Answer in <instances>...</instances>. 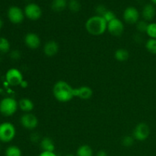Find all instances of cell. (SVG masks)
<instances>
[{"instance_id":"obj_1","label":"cell","mask_w":156,"mask_h":156,"mask_svg":"<svg viewBox=\"0 0 156 156\" xmlns=\"http://www.w3.org/2000/svg\"><path fill=\"white\" fill-rule=\"evenodd\" d=\"M53 94L58 101L66 103L75 97V88L65 81H58L53 85Z\"/></svg>"},{"instance_id":"obj_2","label":"cell","mask_w":156,"mask_h":156,"mask_svg":"<svg viewBox=\"0 0 156 156\" xmlns=\"http://www.w3.org/2000/svg\"><path fill=\"white\" fill-rule=\"evenodd\" d=\"M86 30L93 36H100L108 29V22L102 16L94 15L88 18L85 23Z\"/></svg>"},{"instance_id":"obj_3","label":"cell","mask_w":156,"mask_h":156,"mask_svg":"<svg viewBox=\"0 0 156 156\" xmlns=\"http://www.w3.org/2000/svg\"><path fill=\"white\" fill-rule=\"evenodd\" d=\"M18 108V103L12 98H5L0 101V113L5 117L13 115Z\"/></svg>"},{"instance_id":"obj_4","label":"cell","mask_w":156,"mask_h":156,"mask_svg":"<svg viewBox=\"0 0 156 156\" xmlns=\"http://www.w3.org/2000/svg\"><path fill=\"white\" fill-rule=\"evenodd\" d=\"M16 134V129L12 123L5 122L0 124V141L9 143L14 140Z\"/></svg>"},{"instance_id":"obj_5","label":"cell","mask_w":156,"mask_h":156,"mask_svg":"<svg viewBox=\"0 0 156 156\" xmlns=\"http://www.w3.org/2000/svg\"><path fill=\"white\" fill-rule=\"evenodd\" d=\"M6 82L12 86L21 85V82L24 81V77L20 70L18 69L12 68L7 71L5 74Z\"/></svg>"},{"instance_id":"obj_6","label":"cell","mask_w":156,"mask_h":156,"mask_svg":"<svg viewBox=\"0 0 156 156\" xmlns=\"http://www.w3.org/2000/svg\"><path fill=\"white\" fill-rule=\"evenodd\" d=\"M24 15L31 21H37L42 16V9L36 3H28L24 7Z\"/></svg>"},{"instance_id":"obj_7","label":"cell","mask_w":156,"mask_h":156,"mask_svg":"<svg viewBox=\"0 0 156 156\" xmlns=\"http://www.w3.org/2000/svg\"><path fill=\"white\" fill-rule=\"evenodd\" d=\"M24 16V11L18 6H11L8 10V18L13 24H21Z\"/></svg>"},{"instance_id":"obj_8","label":"cell","mask_w":156,"mask_h":156,"mask_svg":"<svg viewBox=\"0 0 156 156\" xmlns=\"http://www.w3.org/2000/svg\"><path fill=\"white\" fill-rule=\"evenodd\" d=\"M150 134L149 126L145 123H140L136 125L133 130V137L138 141H145Z\"/></svg>"},{"instance_id":"obj_9","label":"cell","mask_w":156,"mask_h":156,"mask_svg":"<svg viewBox=\"0 0 156 156\" xmlns=\"http://www.w3.org/2000/svg\"><path fill=\"white\" fill-rule=\"evenodd\" d=\"M20 122L22 126L25 129L32 130L34 129L38 125V119L31 113H25L21 116Z\"/></svg>"},{"instance_id":"obj_10","label":"cell","mask_w":156,"mask_h":156,"mask_svg":"<svg viewBox=\"0 0 156 156\" xmlns=\"http://www.w3.org/2000/svg\"><path fill=\"white\" fill-rule=\"evenodd\" d=\"M140 12L136 8L133 6H129L127 7L123 12V19L125 22L129 24H136L140 21Z\"/></svg>"},{"instance_id":"obj_11","label":"cell","mask_w":156,"mask_h":156,"mask_svg":"<svg viewBox=\"0 0 156 156\" xmlns=\"http://www.w3.org/2000/svg\"><path fill=\"white\" fill-rule=\"evenodd\" d=\"M107 30H108V32L113 36H121L122 34L123 33V30H124V24L122 22L121 20L116 18L115 19L112 20L108 23Z\"/></svg>"},{"instance_id":"obj_12","label":"cell","mask_w":156,"mask_h":156,"mask_svg":"<svg viewBox=\"0 0 156 156\" xmlns=\"http://www.w3.org/2000/svg\"><path fill=\"white\" fill-rule=\"evenodd\" d=\"M24 43L28 48L31 49V50H35L41 46V38L37 34L28 33L26 34L25 37H24Z\"/></svg>"},{"instance_id":"obj_13","label":"cell","mask_w":156,"mask_h":156,"mask_svg":"<svg viewBox=\"0 0 156 156\" xmlns=\"http://www.w3.org/2000/svg\"><path fill=\"white\" fill-rule=\"evenodd\" d=\"M59 50V46L55 41H49L44 44V53L48 57L56 56Z\"/></svg>"},{"instance_id":"obj_14","label":"cell","mask_w":156,"mask_h":156,"mask_svg":"<svg viewBox=\"0 0 156 156\" xmlns=\"http://www.w3.org/2000/svg\"><path fill=\"white\" fill-rule=\"evenodd\" d=\"M93 91L88 86H81L75 88V97H79L82 100H88L92 97Z\"/></svg>"},{"instance_id":"obj_15","label":"cell","mask_w":156,"mask_h":156,"mask_svg":"<svg viewBox=\"0 0 156 156\" xmlns=\"http://www.w3.org/2000/svg\"><path fill=\"white\" fill-rule=\"evenodd\" d=\"M155 15L156 10L154 5L146 4L143 7V11H142V16L146 21H150L153 20Z\"/></svg>"},{"instance_id":"obj_16","label":"cell","mask_w":156,"mask_h":156,"mask_svg":"<svg viewBox=\"0 0 156 156\" xmlns=\"http://www.w3.org/2000/svg\"><path fill=\"white\" fill-rule=\"evenodd\" d=\"M18 107L22 111L25 113H30L34 108L33 101L29 98H22L18 102Z\"/></svg>"},{"instance_id":"obj_17","label":"cell","mask_w":156,"mask_h":156,"mask_svg":"<svg viewBox=\"0 0 156 156\" xmlns=\"http://www.w3.org/2000/svg\"><path fill=\"white\" fill-rule=\"evenodd\" d=\"M41 148L44 152H54V143L49 137H44L41 140Z\"/></svg>"},{"instance_id":"obj_18","label":"cell","mask_w":156,"mask_h":156,"mask_svg":"<svg viewBox=\"0 0 156 156\" xmlns=\"http://www.w3.org/2000/svg\"><path fill=\"white\" fill-rule=\"evenodd\" d=\"M129 52L127 50L123 48L117 49L114 53V57L119 62H125L129 59Z\"/></svg>"},{"instance_id":"obj_19","label":"cell","mask_w":156,"mask_h":156,"mask_svg":"<svg viewBox=\"0 0 156 156\" xmlns=\"http://www.w3.org/2000/svg\"><path fill=\"white\" fill-rule=\"evenodd\" d=\"M68 6L66 0H53L51 3V9L55 12H62Z\"/></svg>"},{"instance_id":"obj_20","label":"cell","mask_w":156,"mask_h":156,"mask_svg":"<svg viewBox=\"0 0 156 156\" xmlns=\"http://www.w3.org/2000/svg\"><path fill=\"white\" fill-rule=\"evenodd\" d=\"M76 156H93V150L88 145H82L77 149Z\"/></svg>"},{"instance_id":"obj_21","label":"cell","mask_w":156,"mask_h":156,"mask_svg":"<svg viewBox=\"0 0 156 156\" xmlns=\"http://www.w3.org/2000/svg\"><path fill=\"white\" fill-rule=\"evenodd\" d=\"M21 150L16 146H11L6 149L5 156H21Z\"/></svg>"},{"instance_id":"obj_22","label":"cell","mask_w":156,"mask_h":156,"mask_svg":"<svg viewBox=\"0 0 156 156\" xmlns=\"http://www.w3.org/2000/svg\"><path fill=\"white\" fill-rule=\"evenodd\" d=\"M146 49L152 54H156V39L149 38L146 42Z\"/></svg>"},{"instance_id":"obj_23","label":"cell","mask_w":156,"mask_h":156,"mask_svg":"<svg viewBox=\"0 0 156 156\" xmlns=\"http://www.w3.org/2000/svg\"><path fill=\"white\" fill-rule=\"evenodd\" d=\"M10 50V43L6 38L0 37V53H6Z\"/></svg>"},{"instance_id":"obj_24","label":"cell","mask_w":156,"mask_h":156,"mask_svg":"<svg viewBox=\"0 0 156 156\" xmlns=\"http://www.w3.org/2000/svg\"><path fill=\"white\" fill-rule=\"evenodd\" d=\"M146 33L152 39H156V22L149 23L148 24Z\"/></svg>"},{"instance_id":"obj_25","label":"cell","mask_w":156,"mask_h":156,"mask_svg":"<svg viewBox=\"0 0 156 156\" xmlns=\"http://www.w3.org/2000/svg\"><path fill=\"white\" fill-rule=\"evenodd\" d=\"M68 7L73 12H77L80 10L81 5L77 0H70L69 2L68 3Z\"/></svg>"},{"instance_id":"obj_26","label":"cell","mask_w":156,"mask_h":156,"mask_svg":"<svg viewBox=\"0 0 156 156\" xmlns=\"http://www.w3.org/2000/svg\"><path fill=\"white\" fill-rule=\"evenodd\" d=\"M136 24V29L138 30V31H140V33H146L148 24H149L147 21H146L145 20H142V21H139Z\"/></svg>"},{"instance_id":"obj_27","label":"cell","mask_w":156,"mask_h":156,"mask_svg":"<svg viewBox=\"0 0 156 156\" xmlns=\"http://www.w3.org/2000/svg\"><path fill=\"white\" fill-rule=\"evenodd\" d=\"M134 137L131 136H126L123 138L122 140V143L124 146L126 147H130L133 146V144L134 143Z\"/></svg>"},{"instance_id":"obj_28","label":"cell","mask_w":156,"mask_h":156,"mask_svg":"<svg viewBox=\"0 0 156 156\" xmlns=\"http://www.w3.org/2000/svg\"><path fill=\"white\" fill-rule=\"evenodd\" d=\"M102 17H103V18H105V21L108 23L110 22V21H112V20L115 19L116 15L114 12H112V11L108 10L105 14H104V15Z\"/></svg>"},{"instance_id":"obj_29","label":"cell","mask_w":156,"mask_h":156,"mask_svg":"<svg viewBox=\"0 0 156 156\" xmlns=\"http://www.w3.org/2000/svg\"><path fill=\"white\" fill-rule=\"evenodd\" d=\"M96 14H97V15H99V16H103L104 14L105 13V12L108 11V9L105 8V5H98L97 7H96Z\"/></svg>"},{"instance_id":"obj_30","label":"cell","mask_w":156,"mask_h":156,"mask_svg":"<svg viewBox=\"0 0 156 156\" xmlns=\"http://www.w3.org/2000/svg\"><path fill=\"white\" fill-rule=\"evenodd\" d=\"M11 58L13 59H18L21 57V53L18 50H13L10 54Z\"/></svg>"},{"instance_id":"obj_31","label":"cell","mask_w":156,"mask_h":156,"mask_svg":"<svg viewBox=\"0 0 156 156\" xmlns=\"http://www.w3.org/2000/svg\"><path fill=\"white\" fill-rule=\"evenodd\" d=\"M30 140L34 143H37L40 140V136L38 135L37 133H34L31 136H30Z\"/></svg>"},{"instance_id":"obj_32","label":"cell","mask_w":156,"mask_h":156,"mask_svg":"<svg viewBox=\"0 0 156 156\" xmlns=\"http://www.w3.org/2000/svg\"><path fill=\"white\" fill-rule=\"evenodd\" d=\"M38 156H57L54 153V152H44L43 151Z\"/></svg>"},{"instance_id":"obj_33","label":"cell","mask_w":156,"mask_h":156,"mask_svg":"<svg viewBox=\"0 0 156 156\" xmlns=\"http://www.w3.org/2000/svg\"><path fill=\"white\" fill-rule=\"evenodd\" d=\"M96 156H108V154H107L106 152H105V151H103V150H101L98 152Z\"/></svg>"},{"instance_id":"obj_34","label":"cell","mask_w":156,"mask_h":156,"mask_svg":"<svg viewBox=\"0 0 156 156\" xmlns=\"http://www.w3.org/2000/svg\"><path fill=\"white\" fill-rule=\"evenodd\" d=\"M21 87H23V88H25V87H27V82H25V81H23L22 82H21Z\"/></svg>"},{"instance_id":"obj_35","label":"cell","mask_w":156,"mask_h":156,"mask_svg":"<svg viewBox=\"0 0 156 156\" xmlns=\"http://www.w3.org/2000/svg\"><path fill=\"white\" fill-rule=\"evenodd\" d=\"M151 2H152V5H156V0H150Z\"/></svg>"},{"instance_id":"obj_36","label":"cell","mask_w":156,"mask_h":156,"mask_svg":"<svg viewBox=\"0 0 156 156\" xmlns=\"http://www.w3.org/2000/svg\"><path fill=\"white\" fill-rule=\"evenodd\" d=\"M2 24H3L2 21V19H1V18H0V29H1L2 27Z\"/></svg>"},{"instance_id":"obj_37","label":"cell","mask_w":156,"mask_h":156,"mask_svg":"<svg viewBox=\"0 0 156 156\" xmlns=\"http://www.w3.org/2000/svg\"><path fill=\"white\" fill-rule=\"evenodd\" d=\"M66 156H75V155H66Z\"/></svg>"}]
</instances>
